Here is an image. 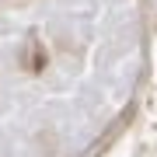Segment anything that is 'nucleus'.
Returning <instances> with one entry per match:
<instances>
[]
</instances>
